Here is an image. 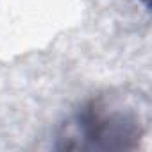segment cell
Wrapping results in <instances>:
<instances>
[{
    "label": "cell",
    "mask_w": 152,
    "mask_h": 152,
    "mask_svg": "<svg viewBox=\"0 0 152 152\" xmlns=\"http://www.w3.org/2000/svg\"><path fill=\"white\" fill-rule=\"evenodd\" d=\"M143 134L140 116L111 107L104 100H91L66 125L57 148L120 150L134 148Z\"/></svg>",
    "instance_id": "cell-1"
},
{
    "label": "cell",
    "mask_w": 152,
    "mask_h": 152,
    "mask_svg": "<svg viewBox=\"0 0 152 152\" xmlns=\"http://www.w3.org/2000/svg\"><path fill=\"white\" fill-rule=\"evenodd\" d=\"M141 4H143V7L148 11V7H150V0H141Z\"/></svg>",
    "instance_id": "cell-2"
}]
</instances>
